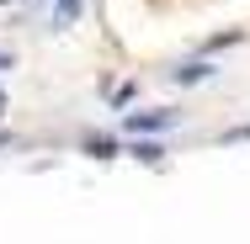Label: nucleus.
Returning a JSON list of instances; mask_svg holds the SVG:
<instances>
[{"label":"nucleus","mask_w":250,"mask_h":244,"mask_svg":"<svg viewBox=\"0 0 250 244\" xmlns=\"http://www.w3.org/2000/svg\"><path fill=\"white\" fill-rule=\"evenodd\" d=\"M176 122H181V112L144 106V112H128V117H123V138H154V133H165V128H176Z\"/></svg>","instance_id":"1"},{"label":"nucleus","mask_w":250,"mask_h":244,"mask_svg":"<svg viewBox=\"0 0 250 244\" xmlns=\"http://www.w3.org/2000/svg\"><path fill=\"white\" fill-rule=\"evenodd\" d=\"M80 5H85V0H53V11H59V21H75V16H80Z\"/></svg>","instance_id":"5"},{"label":"nucleus","mask_w":250,"mask_h":244,"mask_svg":"<svg viewBox=\"0 0 250 244\" xmlns=\"http://www.w3.org/2000/svg\"><path fill=\"white\" fill-rule=\"evenodd\" d=\"M123 149H128L133 159H149V165H154V159H160V144H149V138H128V144H123Z\"/></svg>","instance_id":"3"},{"label":"nucleus","mask_w":250,"mask_h":244,"mask_svg":"<svg viewBox=\"0 0 250 244\" xmlns=\"http://www.w3.org/2000/svg\"><path fill=\"white\" fill-rule=\"evenodd\" d=\"M5 64H11V53H0V69H5Z\"/></svg>","instance_id":"6"},{"label":"nucleus","mask_w":250,"mask_h":244,"mask_svg":"<svg viewBox=\"0 0 250 244\" xmlns=\"http://www.w3.org/2000/svg\"><path fill=\"white\" fill-rule=\"evenodd\" d=\"M85 149H91L96 159H112V154H117V144H112V138H85Z\"/></svg>","instance_id":"4"},{"label":"nucleus","mask_w":250,"mask_h":244,"mask_svg":"<svg viewBox=\"0 0 250 244\" xmlns=\"http://www.w3.org/2000/svg\"><path fill=\"white\" fill-rule=\"evenodd\" d=\"M170 75H176V85H202V80H213V64H208V58H187V64H176Z\"/></svg>","instance_id":"2"}]
</instances>
